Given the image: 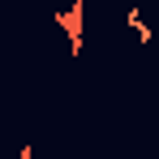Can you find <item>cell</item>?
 <instances>
[{
  "mask_svg": "<svg viewBox=\"0 0 159 159\" xmlns=\"http://www.w3.org/2000/svg\"><path fill=\"white\" fill-rule=\"evenodd\" d=\"M129 26L138 30V39H142V43H151V39H155V34L146 30V22H142V13H138V9H129Z\"/></svg>",
  "mask_w": 159,
  "mask_h": 159,
  "instance_id": "2",
  "label": "cell"
},
{
  "mask_svg": "<svg viewBox=\"0 0 159 159\" xmlns=\"http://www.w3.org/2000/svg\"><path fill=\"white\" fill-rule=\"evenodd\" d=\"M56 22H60V26H65V34H69V48H73V52H82V0L73 4V9L56 13Z\"/></svg>",
  "mask_w": 159,
  "mask_h": 159,
  "instance_id": "1",
  "label": "cell"
}]
</instances>
